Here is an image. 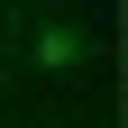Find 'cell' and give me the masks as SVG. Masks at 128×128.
Returning a JSON list of instances; mask_svg holds the SVG:
<instances>
[{
  "mask_svg": "<svg viewBox=\"0 0 128 128\" xmlns=\"http://www.w3.org/2000/svg\"><path fill=\"white\" fill-rule=\"evenodd\" d=\"M37 64H82V28H46L37 37Z\"/></svg>",
  "mask_w": 128,
  "mask_h": 128,
  "instance_id": "6da1fadb",
  "label": "cell"
}]
</instances>
